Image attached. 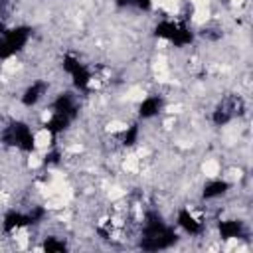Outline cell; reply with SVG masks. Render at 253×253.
Instances as JSON below:
<instances>
[{"label": "cell", "instance_id": "cell-1", "mask_svg": "<svg viewBox=\"0 0 253 253\" xmlns=\"http://www.w3.org/2000/svg\"><path fill=\"white\" fill-rule=\"evenodd\" d=\"M178 233L174 231V227H170L162 213H158L156 210H148L144 213V221H142V237L138 241V247L142 251H162V249H170L178 243Z\"/></svg>", "mask_w": 253, "mask_h": 253}, {"label": "cell", "instance_id": "cell-2", "mask_svg": "<svg viewBox=\"0 0 253 253\" xmlns=\"http://www.w3.org/2000/svg\"><path fill=\"white\" fill-rule=\"evenodd\" d=\"M0 142L12 148H20L22 152L36 150V134L32 126L24 121H12L10 125H6L0 132Z\"/></svg>", "mask_w": 253, "mask_h": 253}, {"label": "cell", "instance_id": "cell-3", "mask_svg": "<svg viewBox=\"0 0 253 253\" xmlns=\"http://www.w3.org/2000/svg\"><path fill=\"white\" fill-rule=\"evenodd\" d=\"M32 28L26 24L14 26V28H6V32L0 36V59H10L14 57L18 51H22L26 47V43L32 38Z\"/></svg>", "mask_w": 253, "mask_h": 253}, {"label": "cell", "instance_id": "cell-4", "mask_svg": "<svg viewBox=\"0 0 253 253\" xmlns=\"http://www.w3.org/2000/svg\"><path fill=\"white\" fill-rule=\"evenodd\" d=\"M154 36L160 38V40L170 42L176 47H184V45H190L194 42V32L188 26L178 24L174 20H162V22H158L154 26Z\"/></svg>", "mask_w": 253, "mask_h": 253}, {"label": "cell", "instance_id": "cell-5", "mask_svg": "<svg viewBox=\"0 0 253 253\" xmlns=\"http://www.w3.org/2000/svg\"><path fill=\"white\" fill-rule=\"evenodd\" d=\"M61 67L63 71L71 77V83L77 91H87L89 85H91V79H93V73L89 71V67L85 63H81L75 55L71 53H65L63 59H61Z\"/></svg>", "mask_w": 253, "mask_h": 253}, {"label": "cell", "instance_id": "cell-6", "mask_svg": "<svg viewBox=\"0 0 253 253\" xmlns=\"http://www.w3.org/2000/svg\"><path fill=\"white\" fill-rule=\"evenodd\" d=\"M241 113H243V101L239 97H227L211 111V123L215 126H225Z\"/></svg>", "mask_w": 253, "mask_h": 253}, {"label": "cell", "instance_id": "cell-7", "mask_svg": "<svg viewBox=\"0 0 253 253\" xmlns=\"http://www.w3.org/2000/svg\"><path fill=\"white\" fill-rule=\"evenodd\" d=\"M51 113H61V115H67L69 119L75 121L79 115V101H77L75 93H71V91L59 93L51 103Z\"/></svg>", "mask_w": 253, "mask_h": 253}, {"label": "cell", "instance_id": "cell-8", "mask_svg": "<svg viewBox=\"0 0 253 253\" xmlns=\"http://www.w3.org/2000/svg\"><path fill=\"white\" fill-rule=\"evenodd\" d=\"M162 109H164V99H162L160 95H148V97H144V99L138 103L136 113H138V119L148 121V119L158 117Z\"/></svg>", "mask_w": 253, "mask_h": 253}, {"label": "cell", "instance_id": "cell-9", "mask_svg": "<svg viewBox=\"0 0 253 253\" xmlns=\"http://www.w3.org/2000/svg\"><path fill=\"white\" fill-rule=\"evenodd\" d=\"M22 227H32L30 225V217H28V211H18V210H8L2 217V229L4 233H12V231H18Z\"/></svg>", "mask_w": 253, "mask_h": 253}, {"label": "cell", "instance_id": "cell-10", "mask_svg": "<svg viewBox=\"0 0 253 253\" xmlns=\"http://www.w3.org/2000/svg\"><path fill=\"white\" fill-rule=\"evenodd\" d=\"M176 225H178L184 233H188V235H200V233L204 231V223H202L200 219H196L188 208H182V210L176 213Z\"/></svg>", "mask_w": 253, "mask_h": 253}, {"label": "cell", "instance_id": "cell-11", "mask_svg": "<svg viewBox=\"0 0 253 253\" xmlns=\"http://www.w3.org/2000/svg\"><path fill=\"white\" fill-rule=\"evenodd\" d=\"M47 81H34L32 85H28L26 89H24V93H22V97H20V101H22V105L24 107H34V105H38L42 99H43V95L47 93Z\"/></svg>", "mask_w": 253, "mask_h": 253}, {"label": "cell", "instance_id": "cell-12", "mask_svg": "<svg viewBox=\"0 0 253 253\" xmlns=\"http://www.w3.org/2000/svg\"><path fill=\"white\" fill-rule=\"evenodd\" d=\"M217 231L221 239H239L245 237V225L241 219H223L217 223Z\"/></svg>", "mask_w": 253, "mask_h": 253}, {"label": "cell", "instance_id": "cell-13", "mask_svg": "<svg viewBox=\"0 0 253 253\" xmlns=\"http://www.w3.org/2000/svg\"><path fill=\"white\" fill-rule=\"evenodd\" d=\"M229 182L227 180H221V178H215V180H210L204 184L202 188V198L204 200H217L221 196H225L229 192Z\"/></svg>", "mask_w": 253, "mask_h": 253}, {"label": "cell", "instance_id": "cell-14", "mask_svg": "<svg viewBox=\"0 0 253 253\" xmlns=\"http://www.w3.org/2000/svg\"><path fill=\"white\" fill-rule=\"evenodd\" d=\"M73 123V119H69L67 115H61V113H51V117L45 121V125H43V128L55 138L57 134H61V132H65L67 128H69V125Z\"/></svg>", "mask_w": 253, "mask_h": 253}, {"label": "cell", "instance_id": "cell-15", "mask_svg": "<svg viewBox=\"0 0 253 253\" xmlns=\"http://www.w3.org/2000/svg\"><path fill=\"white\" fill-rule=\"evenodd\" d=\"M42 249L47 251V253H65V251H67V243H65L63 239L55 237V235H49V237L43 239Z\"/></svg>", "mask_w": 253, "mask_h": 253}, {"label": "cell", "instance_id": "cell-16", "mask_svg": "<svg viewBox=\"0 0 253 253\" xmlns=\"http://www.w3.org/2000/svg\"><path fill=\"white\" fill-rule=\"evenodd\" d=\"M138 136H140V126H138V123H132L123 132V144L125 146H134L138 142Z\"/></svg>", "mask_w": 253, "mask_h": 253}, {"label": "cell", "instance_id": "cell-17", "mask_svg": "<svg viewBox=\"0 0 253 253\" xmlns=\"http://www.w3.org/2000/svg\"><path fill=\"white\" fill-rule=\"evenodd\" d=\"M45 208H42V206H34L30 211H28V217H30V225H38V223H42L43 221V217H45Z\"/></svg>", "mask_w": 253, "mask_h": 253}, {"label": "cell", "instance_id": "cell-18", "mask_svg": "<svg viewBox=\"0 0 253 253\" xmlns=\"http://www.w3.org/2000/svg\"><path fill=\"white\" fill-rule=\"evenodd\" d=\"M59 160H61V152L57 148H51L43 156V166H55V164H59Z\"/></svg>", "mask_w": 253, "mask_h": 253}, {"label": "cell", "instance_id": "cell-19", "mask_svg": "<svg viewBox=\"0 0 253 253\" xmlns=\"http://www.w3.org/2000/svg\"><path fill=\"white\" fill-rule=\"evenodd\" d=\"M134 6L142 12H148L152 8V0H134Z\"/></svg>", "mask_w": 253, "mask_h": 253}, {"label": "cell", "instance_id": "cell-20", "mask_svg": "<svg viewBox=\"0 0 253 253\" xmlns=\"http://www.w3.org/2000/svg\"><path fill=\"white\" fill-rule=\"evenodd\" d=\"M117 8H128V6H134V0H115Z\"/></svg>", "mask_w": 253, "mask_h": 253}, {"label": "cell", "instance_id": "cell-21", "mask_svg": "<svg viewBox=\"0 0 253 253\" xmlns=\"http://www.w3.org/2000/svg\"><path fill=\"white\" fill-rule=\"evenodd\" d=\"M6 28H8V26L4 24V20H0V36H2L4 32H6Z\"/></svg>", "mask_w": 253, "mask_h": 253}]
</instances>
